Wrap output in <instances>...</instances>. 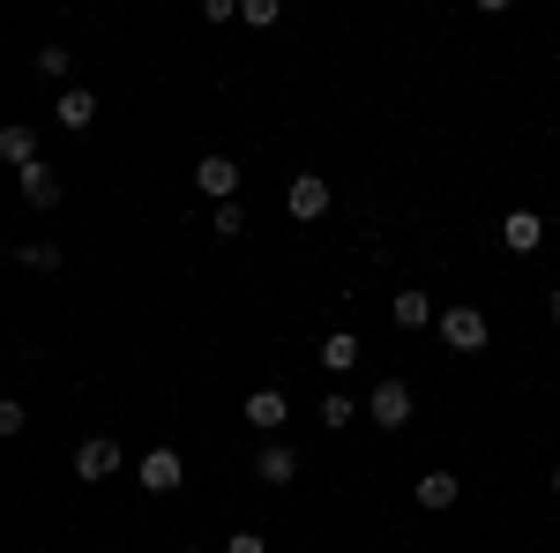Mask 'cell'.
Segmentation results:
<instances>
[{
	"label": "cell",
	"mask_w": 560,
	"mask_h": 553,
	"mask_svg": "<svg viewBox=\"0 0 560 553\" xmlns=\"http://www.w3.org/2000/svg\"><path fill=\"white\" fill-rule=\"evenodd\" d=\"M277 15H284V8H277V0H240V23H255V31H269V23H277Z\"/></svg>",
	"instance_id": "44dd1931"
},
{
	"label": "cell",
	"mask_w": 560,
	"mask_h": 553,
	"mask_svg": "<svg viewBox=\"0 0 560 553\" xmlns=\"http://www.w3.org/2000/svg\"><path fill=\"white\" fill-rule=\"evenodd\" d=\"M210 232H217V240H240V232H247V203H217Z\"/></svg>",
	"instance_id": "ac0fdd59"
},
{
	"label": "cell",
	"mask_w": 560,
	"mask_h": 553,
	"mask_svg": "<svg viewBox=\"0 0 560 553\" xmlns=\"http://www.w3.org/2000/svg\"><path fill=\"white\" fill-rule=\"evenodd\" d=\"M388 314H396V330H433V292L404 285V292L388 299Z\"/></svg>",
	"instance_id": "4fadbf2b"
},
{
	"label": "cell",
	"mask_w": 560,
	"mask_h": 553,
	"mask_svg": "<svg viewBox=\"0 0 560 553\" xmlns=\"http://www.w3.org/2000/svg\"><path fill=\"white\" fill-rule=\"evenodd\" d=\"M433 322H441V344H448V352H486V337H493L486 307H441Z\"/></svg>",
	"instance_id": "6da1fadb"
},
{
	"label": "cell",
	"mask_w": 560,
	"mask_h": 553,
	"mask_svg": "<svg viewBox=\"0 0 560 553\" xmlns=\"http://www.w3.org/2000/svg\"><path fill=\"white\" fill-rule=\"evenodd\" d=\"M0 158L15 172H31L38 165V128H31V120H8V128H0Z\"/></svg>",
	"instance_id": "30bf717a"
},
{
	"label": "cell",
	"mask_w": 560,
	"mask_h": 553,
	"mask_svg": "<svg viewBox=\"0 0 560 553\" xmlns=\"http://www.w3.org/2000/svg\"><path fill=\"white\" fill-rule=\"evenodd\" d=\"M195 187H202V195H210V203H240V165H232V158H202V165H195Z\"/></svg>",
	"instance_id": "8992f818"
},
{
	"label": "cell",
	"mask_w": 560,
	"mask_h": 553,
	"mask_svg": "<svg viewBox=\"0 0 560 553\" xmlns=\"http://www.w3.org/2000/svg\"><path fill=\"white\" fill-rule=\"evenodd\" d=\"M15 262H23V269H38V277H52V269H60V247H52V240H23V247H15Z\"/></svg>",
	"instance_id": "e0dca14e"
},
{
	"label": "cell",
	"mask_w": 560,
	"mask_h": 553,
	"mask_svg": "<svg viewBox=\"0 0 560 553\" xmlns=\"http://www.w3.org/2000/svg\"><path fill=\"white\" fill-rule=\"evenodd\" d=\"M456 494H464V479H456V471H427V479H419V486H411V502H419V509H456Z\"/></svg>",
	"instance_id": "9c48e42d"
},
{
	"label": "cell",
	"mask_w": 560,
	"mask_h": 553,
	"mask_svg": "<svg viewBox=\"0 0 560 553\" xmlns=\"http://www.w3.org/2000/svg\"><path fill=\"white\" fill-rule=\"evenodd\" d=\"M224 553H269V539H261V531H232V539H224Z\"/></svg>",
	"instance_id": "7402d4cb"
},
{
	"label": "cell",
	"mask_w": 560,
	"mask_h": 553,
	"mask_svg": "<svg viewBox=\"0 0 560 553\" xmlns=\"http://www.w3.org/2000/svg\"><path fill=\"white\" fill-rule=\"evenodd\" d=\"M8 255H15V247H8V240H0V262H8Z\"/></svg>",
	"instance_id": "cb8c5ba5"
},
{
	"label": "cell",
	"mask_w": 560,
	"mask_h": 553,
	"mask_svg": "<svg viewBox=\"0 0 560 553\" xmlns=\"http://www.w3.org/2000/svg\"><path fill=\"white\" fill-rule=\"evenodd\" d=\"M23 203H31V210H60V172L45 165V158L23 172Z\"/></svg>",
	"instance_id": "5bb4252c"
},
{
	"label": "cell",
	"mask_w": 560,
	"mask_h": 553,
	"mask_svg": "<svg viewBox=\"0 0 560 553\" xmlns=\"http://www.w3.org/2000/svg\"><path fill=\"white\" fill-rule=\"evenodd\" d=\"M0 367H8V352H0Z\"/></svg>",
	"instance_id": "4316f807"
},
{
	"label": "cell",
	"mask_w": 560,
	"mask_h": 553,
	"mask_svg": "<svg viewBox=\"0 0 560 553\" xmlns=\"http://www.w3.org/2000/svg\"><path fill=\"white\" fill-rule=\"evenodd\" d=\"M31 68H38L45 83H60V90H68V76H75V53H68V45H45V53L31 60Z\"/></svg>",
	"instance_id": "2e32d148"
},
{
	"label": "cell",
	"mask_w": 560,
	"mask_h": 553,
	"mask_svg": "<svg viewBox=\"0 0 560 553\" xmlns=\"http://www.w3.org/2000/svg\"><path fill=\"white\" fill-rule=\"evenodd\" d=\"M501 247H509V255H538V247H546L538 210H509V217H501Z\"/></svg>",
	"instance_id": "52a82bcc"
},
{
	"label": "cell",
	"mask_w": 560,
	"mask_h": 553,
	"mask_svg": "<svg viewBox=\"0 0 560 553\" xmlns=\"http://www.w3.org/2000/svg\"><path fill=\"white\" fill-rule=\"evenodd\" d=\"M255 479H261V486H292V479H300V449L269 441V449L255 457Z\"/></svg>",
	"instance_id": "7c38bea8"
},
{
	"label": "cell",
	"mask_w": 560,
	"mask_h": 553,
	"mask_svg": "<svg viewBox=\"0 0 560 553\" xmlns=\"http://www.w3.org/2000/svg\"><path fill=\"white\" fill-rule=\"evenodd\" d=\"M351 419H359V404H351V396H322V426H329V434L351 426Z\"/></svg>",
	"instance_id": "ffe728a7"
},
{
	"label": "cell",
	"mask_w": 560,
	"mask_h": 553,
	"mask_svg": "<svg viewBox=\"0 0 560 553\" xmlns=\"http://www.w3.org/2000/svg\"><path fill=\"white\" fill-rule=\"evenodd\" d=\"M553 494H560V464H553Z\"/></svg>",
	"instance_id": "d4e9b609"
},
{
	"label": "cell",
	"mask_w": 560,
	"mask_h": 553,
	"mask_svg": "<svg viewBox=\"0 0 560 553\" xmlns=\"http://www.w3.org/2000/svg\"><path fill=\"white\" fill-rule=\"evenodd\" d=\"M31 426V412H23V396H0V441H15Z\"/></svg>",
	"instance_id": "d6986e66"
},
{
	"label": "cell",
	"mask_w": 560,
	"mask_h": 553,
	"mask_svg": "<svg viewBox=\"0 0 560 553\" xmlns=\"http://www.w3.org/2000/svg\"><path fill=\"white\" fill-rule=\"evenodd\" d=\"M113 471H120V441H113V434H90V441H75V479H83V486L113 479Z\"/></svg>",
	"instance_id": "277c9868"
},
{
	"label": "cell",
	"mask_w": 560,
	"mask_h": 553,
	"mask_svg": "<svg viewBox=\"0 0 560 553\" xmlns=\"http://www.w3.org/2000/svg\"><path fill=\"white\" fill-rule=\"evenodd\" d=\"M52 120H60V128H75V135H83L90 120H97V97H90L83 83H68L60 97H52Z\"/></svg>",
	"instance_id": "8fae6325"
},
{
	"label": "cell",
	"mask_w": 560,
	"mask_h": 553,
	"mask_svg": "<svg viewBox=\"0 0 560 553\" xmlns=\"http://www.w3.org/2000/svg\"><path fill=\"white\" fill-rule=\"evenodd\" d=\"M366 419L382 426V434L411 426V382H404V375H382V382H374V396H366Z\"/></svg>",
	"instance_id": "7a4b0ae2"
},
{
	"label": "cell",
	"mask_w": 560,
	"mask_h": 553,
	"mask_svg": "<svg viewBox=\"0 0 560 553\" xmlns=\"http://www.w3.org/2000/svg\"><path fill=\"white\" fill-rule=\"evenodd\" d=\"M546 314H553V322H560V285H553V292H546Z\"/></svg>",
	"instance_id": "603a6c76"
},
{
	"label": "cell",
	"mask_w": 560,
	"mask_h": 553,
	"mask_svg": "<svg viewBox=\"0 0 560 553\" xmlns=\"http://www.w3.org/2000/svg\"><path fill=\"white\" fill-rule=\"evenodd\" d=\"M322 367H329V375H351V367H359V337H351V330L322 337Z\"/></svg>",
	"instance_id": "9a60e30c"
},
{
	"label": "cell",
	"mask_w": 560,
	"mask_h": 553,
	"mask_svg": "<svg viewBox=\"0 0 560 553\" xmlns=\"http://www.w3.org/2000/svg\"><path fill=\"white\" fill-rule=\"evenodd\" d=\"M179 479H187L179 449H150L142 457V494H179Z\"/></svg>",
	"instance_id": "ba28073f"
},
{
	"label": "cell",
	"mask_w": 560,
	"mask_h": 553,
	"mask_svg": "<svg viewBox=\"0 0 560 553\" xmlns=\"http://www.w3.org/2000/svg\"><path fill=\"white\" fill-rule=\"evenodd\" d=\"M284 210L300 217V224L329 217V180H322V172H292V187H284Z\"/></svg>",
	"instance_id": "3957f363"
},
{
	"label": "cell",
	"mask_w": 560,
	"mask_h": 553,
	"mask_svg": "<svg viewBox=\"0 0 560 553\" xmlns=\"http://www.w3.org/2000/svg\"><path fill=\"white\" fill-rule=\"evenodd\" d=\"M240 419L255 426V434H277V426L292 419V404H284V389H247V404H240Z\"/></svg>",
	"instance_id": "5b68a950"
},
{
	"label": "cell",
	"mask_w": 560,
	"mask_h": 553,
	"mask_svg": "<svg viewBox=\"0 0 560 553\" xmlns=\"http://www.w3.org/2000/svg\"><path fill=\"white\" fill-rule=\"evenodd\" d=\"M179 553H202V546H179Z\"/></svg>",
	"instance_id": "484cf974"
}]
</instances>
